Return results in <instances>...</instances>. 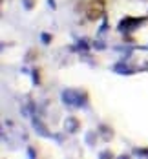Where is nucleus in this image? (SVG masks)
I'll return each instance as SVG.
<instances>
[{"label":"nucleus","mask_w":148,"mask_h":159,"mask_svg":"<svg viewBox=\"0 0 148 159\" xmlns=\"http://www.w3.org/2000/svg\"><path fill=\"white\" fill-rule=\"evenodd\" d=\"M61 101L68 108H88L90 93L82 88H66L61 92Z\"/></svg>","instance_id":"obj_1"},{"label":"nucleus","mask_w":148,"mask_h":159,"mask_svg":"<svg viewBox=\"0 0 148 159\" xmlns=\"http://www.w3.org/2000/svg\"><path fill=\"white\" fill-rule=\"evenodd\" d=\"M148 22V15H141V16H133V15H126L123 16L117 24V31L119 33H132L135 30H139L143 24Z\"/></svg>","instance_id":"obj_2"},{"label":"nucleus","mask_w":148,"mask_h":159,"mask_svg":"<svg viewBox=\"0 0 148 159\" xmlns=\"http://www.w3.org/2000/svg\"><path fill=\"white\" fill-rule=\"evenodd\" d=\"M106 13V0H90L86 6V20L90 22H99L102 20Z\"/></svg>","instance_id":"obj_3"},{"label":"nucleus","mask_w":148,"mask_h":159,"mask_svg":"<svg viewBox=\"0 0 148 159\" xmlns=\"http://www.w3.org/2000/svg\"><path fill=\"white\" fill-rule=\"evenodd\" d=\"M31 126H33V130H35L37 135H40V137H44V139H55V134L49 132V128L46 126V123H44L38 115H33L31 117Z\"/></svg>","instance_id":"obj_4"},{"label":"nucleus","mask_w":148,"mask_h":159,"mask_svg":"<svg viewBox=\"0 0 148 159\" xmlns=\"http://www.w3.org/2000/svg\"><path fill=\"white\" fill-rule=\"evenodd\" d=\"M79 130H81V119H79L77 115H68L64 119V132L70 134V135H73V134H77Z\"/></svg>","instance_id":"obj_5"},{"label":"nucleus","mask_w":148,"mask_h":159,"mask_svg":"<svg viewBox=\"0 0 148 159\" xmlns=\"http://www.w3.org/2000/svg\"><path fill=\"white\" fill-rule=\"evenodd\" d=\"M112 71H115L117 75H133V73H137V68H133L130 64H126V61H119V62H115L112 66Z\"/></svg>","instance_id":"obj_6"},{"label":"nucleus","mask_w":148,"mask_h":159,"mask_svg":"<svg viewBox=\"0 0 148 159\" xmlns=\"http://www.w3.org/2000/svg\"><path fill=\"white\" fill-rule=\"evenodd\" d=\"M97 132H99V137H101L104 143H110V141L115 137L114 128L110 126V125H106V123H101V125L97 126Z\"/></svg>","instance_id":"obj_7"},{"label":"nucleus","mask_w":148,"mask_h":159,"mask_svg":"<svg viewBox=\"0 0 148 159\" xmlns=\"http://www.w3.org/2000/svg\"><path fill=\"white\" fill-rule=\"evenodd\" d=\"M97 139H99L97 130H90V132H86V135H84V141H86V144H90V146H95V144H97Z\"/></svg>","instance_id":"obj_8"},{"label":"nucleus","mask_w":148,"mask_h":159,"mask_svg":"<svg viewBox=\"0 0 148 159\" xmlns=\"http://www.w3.org/2000/svg\"><path fill=\"white\" fill-rule=\"evenodd\" d=\"M40 57V53H38V49L37 48H29L28 51H26V55H24V62H35L37 59Z\"/></svg>","instance_id":"obj_9"},{"label":"nucleus","mask_w":148,"mask_h":159,"mask_svg":"<svg viewBox=\"0 0 148 159\" xmlns=\"http://www.w3.org/2000/svg\"><path fill=\"white\" fill-rule=\"evenodd\" d=\"M29 73H31L33 86H40V84H42V70H40V68H33Z\"/></svg>","instance_id":"obj_10"},{"label":"nucleus","mask_w":148,"mask_h":159,"mask_svg":"<svg viewBox=\"0 0 148 159\" xmlns=\"http://www.w3.org/2000/svg\"><path fill=\"white\" fill-rule=\"evenodd\" d=\"M75 46H77V51H79V53H81V51H90V49H92V40H90V39H79Z\"/></svg>","instance_id":"obj_11"},{"label":"nucleus","mask_w":148,"mask_h":159,"mask_svg":"<svg viewBox=\"0 0 148 159\" xmlns=\"http://www.w3.org/2000/svg\"><path fill=\"white\" fill-rule=\"evenodd\" d=\"M132 154L137 157H148V146H135L132 148Z\"/></svg>","instance_id":"obj_12"},{"label":"nucleus","mask_w":148,"mask_h":159,"mask_svg":"<svg viewBox=\"0 0 148 159\" xmlns=\"http://www.w3.org/2000/svg\"><path fill=\"white\" fill-rule=\"evenodd\" d=\"M106 48H108V44H106L104 40H92V49H95V51H104Z\"/></svg>","instance_id":"obj_13"},{"label":"nucleus","mask_w":148,"mask_h":159,"mask_svg":"<svg viewBox=\"0 0 148 159\" xmlns=\"http://www.w3.org/2000/svg\"><path fill=\"white\" fill-rule=\"evenodd\" d=\"M40 42H42L44 46H49V44L53 42V35L48 33V31H42L40 33Z\"/></svg>","instance_id":"obj_14"},{"label":"nucleus","mask_w":148,"mask_h":159,"mask_svg":"<svg viewBox=\"0 0 148 159\" xmlns=\"http://www.w3.org/2000/svg\"><path fill=\"white\" fill-rule=\"evenodd\" d=\"M35 6H37V0H22V7L26 11H33Z\"/></svg>","instance_id":"obj_15"},{"label":"nucleus","mask_w":148,"mask_h":159,"mask_svg":"<svg viewBox=\"0 0 148 159\" xmlns=\"http://www.w3.org/2000/svg\"><path fill=\"white\" fill-rule=\"evenodd\" d=\"M123 42H124V44H128V46H133L135 37H133L132 33H123Z\"/></svg>","instance_id":"obj_16"},{"label":"nucleus","mask_w":148,"mask_h":159,"mask_svg":"<svg viewBox=\"0 0 148 159\" xmlns=\"http://www.w3.org/2000/svg\"><path fill=\"white\" fill-rule=\"evenodd\" d=\"M108 28H110V26H108V15L104 16V18H102V24H101V28H99V35H102V33H106L108 31Z\"/></svg>","instance_id":"obj_17"},{"label":"nucleus","mask_w":148,"mask_h":159,"mask_svg":"<svg viewBox=\"0 0 148 159\" xmlns=\"http://www.w3.org/2000/svg\"><path fill=\"white\" fill-rule=\"evenodd\" d=\"M99 157L101 159H106V157H115V154L112 152V150H102V152H99Z\"/></svg>","instance_id":"obj_18"},{"label":"nucleus","mask_w":148,"mask_h":159,"mask_svg":"<svg viewBox=\"0 0 148 159\" xmlns=\"http://www.w3.org/2000/svg\"><path fill=\"white\" fill-rule=\"evenodd\" d=\"M28 156H29L31 159L37 157V152H35V148H33V146H28Z\"/></svg>","instance_id":"obj_19"},{"label":"nucleus","mask_w":148,"mask_h":159,"mask_svg":"<svg viewBox=\"0 0 148 159\" xmlns=\"http://www.w3.org/2000/svg\"><path fill=\"white\" fill-rule=\"evenodd\" d=\"M48 6L51 7V9H53V11L57 9V4H55V0H48Z\"/></svg>","instance_id":"obj_20"}]
</instances>
